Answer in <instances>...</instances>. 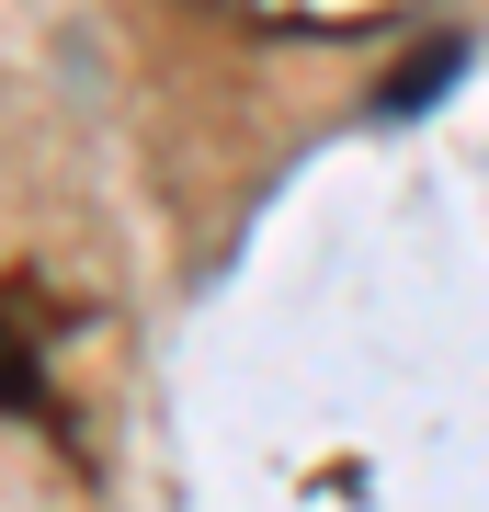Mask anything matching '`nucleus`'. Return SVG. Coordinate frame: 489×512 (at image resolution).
Here are the masks:
<instances>
[{
  "instance_id": "f257e3e1",
  "label": "nucleus",
  "mask_w": 489,
  "mask_h": 512,
  "mask_svg": "<svg viewBox=\"0 0 489 512\" xmlns=\"http://www.w3.org/2000/svg\"><path fill=\"white\" fill-rule=\"evenodd\" d=\"M228 23H262V35H364V23H399L410 0H205Z\"/></svg>"
},
{
  "instance_id": "f03ea898",
  "label": "nucleus",
  "mask_w": 489,
  "mask_h": 512,
  "mask_svg": "<svg viewBox=\"0 0 489 512\" xmlns=\"http://www.w3.org/2000/svg\"><path fill=\"white\" fill-rule=\"evenodd\" d=\"M455 69H467V46H455V35H433V46H410L399 69H387V92H376V114H421V103H433V92H444Z\"/></svg>"
},
{
  "instance_id": "7ed1b4c3",
  "label": "nucleus",
  "mask_w": 489,
  "mask_h": 512,
  "mask_svg": "<svg viewBox=\"0 0 489 512\" xmlns=\"http://www.w3.org/2000/svg\"><path fill=\"white\" fill-rule=\"evenodd\" d=\"M35 387L46 376H35V353L12 342V308H0V410H35Z\"/></svg>"
}]
</instances>
